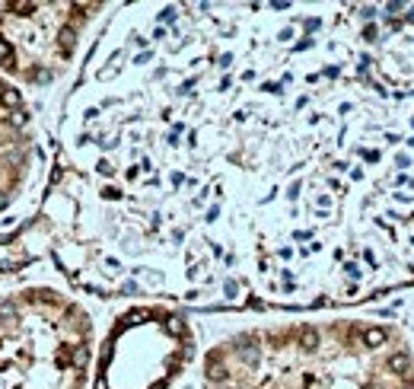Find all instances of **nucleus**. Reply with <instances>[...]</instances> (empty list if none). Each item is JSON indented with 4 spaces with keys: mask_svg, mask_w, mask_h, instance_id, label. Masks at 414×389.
I'll return each mask as SVG.
<instances>
[{
    "mask_svg": "<svg viewBox=\"0 0 414 389\" xmlns=\"http://www.w3.org/2000/svg\"><path fill=\"white\" fill-rule=\"evenodd\" d=\"M86 328L45 284L0 287V389H83Z\"/></svg>",
    "mask_w": 414,
    "mask_h": 389,
    "instance_id": "obj_1",
    "label": "nucleus"
},
{
    "mask_svg": "<svg viewBox=\"0 0 414 389\" xmlns=\"http://www.w3.org/2000/svg\"><path fill=\"white\" fill-rule=\"evenodd\" d=\"M45 131L38 115L26 109L23 90L0 73V224L19 220V204L42 185Z\"/></svg>",
    "mask_w": 414,
    "mask_h": 389,
    "instance_id": "obj_2",
    "label": "nucleus"
},
{
    "mask_svg": "<svg viewBox=\"0 0 414 389\" xmlns=\"http://www.w3.org/2000/svg\"><path fill=\"white\" fill-rule=\"evenodd\" d=\"M385 338H389V335H385V328H376V325H373V328H366V332H363V341H366L370 348H379V345H385Z\"/></svg>",
    "mask_w": 414,
    "mask_h": 389,
    "instance_id": "obj_3",
    "label": "nucleus"
},
{
    "mask_svg": "<svg viewBox=\"0 0 414 389\" xmlns=\"http://www.w3.org/2000/svg\"><path fill=\"white\" fill-rule=\"evenodd\" d=\"M389 370L392 373H405V370H408V354H392V357H389Z\"/></svg>",
    "mask_w": 414,
    "mask_h": 389,
    "instance_id": "obj_4",
    "label": "nucleus"
}]
</instances>
